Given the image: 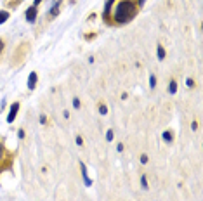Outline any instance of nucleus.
<instances>
[{
  "mask_svg": "<svg viewBox=\"0 0 203 201\" xmlns=\"http://www.w3.org/2000/svg\"><path fill=\"white\" fill-rule=\"evenodd\" d=\"M2 50H3V40L0 38V54H2Z\"/></svg>",
  "mask_w": 203,
  "mask_h": 201,
  "instance_id": "nucleus-25",
  "label": "nucleus"
},
{
  "mask_svg": "<svg viewBox=\"0 0 203 201\" xmlns=\"http://www.w3.org/2000/svg\"><path fill=\"white\" fill-rule=\"evenodd\" d=\"M186 85H188V88H195V85H196V83H195V80H193V78H188V80H186Z\"/></svg>",
  "mask_w": 203,
  "mask_h": 201,
  "instance_id": "nucleus-17",
  "label": "nucleus"
},
{
  "mask_svg": "<svg viewBox=\"0 0 203 201\" xmlns=\"http://www.w3.org/2000/svg\"><path fill=\"white\" fill-rule=\"evenodd\" d=\"M19 102H12L10 104V109H9V115H7V123H12L14 120H16V116H17V113H19Z\"/></svg>",
  "mask_w": 203,
  "mask_h": 201,
  "instance_id": "nucleus-3",
  "label": "nucleus"
},
{
  "mask_svg": "<svg viewBox=\"0 0 203 201\" xmlns=\"http://www.w3.org/2000/svg\"><path fill=\"white\" fill-rule=\"evenodd\" d=\"M141 187H142L144 191H148V189H149V182H148V177H146L144 174L141 175Z\"/></svg>",
  "mask_w": 203,
  "mask_h": 201,
  "instance_id": "nucleus-12",
  "label": "nucleus"
},
{
  "mask_svg": "<svg viewBox=\"0 0 203 201\" xmlns=\"http://www.w3.org/2000/svg\"><path fill=\"white\" fill-rule=\"evenodd\" d=\"M139 12V3L137 0H120L115 7L113 17H115V24H127L130 23Z\"/></svg>",
  "mask_w": 203,
  "mask_h": 201,
  "instance_id": "nucleus-1",
  "label": "nucleus"
},
{
  "mask_svg": "<svg viewBox=\"0 0 203 201\" xmlns=\"http://www.w3.org/2000/svg\"><path fill=\"white\" fill-rule=\"evenodd\" d=\"M57 2H61V0H57Z\"/></svg>",
  "mask_w": 203,
  "mask_h": 201,
  "instance_id": "nucleus-27",
  "label": "nucleus"
},
{
  "mask_svg": "<svg viewBox=\"0 0 203 201\" xmlns=\"http://www.w3.org/2000/svg\"><path fill=\"white\" fill-rule=\"evenodd\" d=\"M149 88L151 90L156 88V75L155 73H149Z\"/></svg>",
  "mask_w": 203,
  "mask_h": 201,
  "instance_id": "nucleus-11",
  "label": "nucleus"
},
{
  "mask_svg": "<svg viewBox=\"0 0 203 201\" xmlns=\"http://www.w3.org/2000/svg\"><path fill=\"white\" fill-rule=\"evenodd\" d=\"M24 17H26V23L33 24V23L36 21V17H38V7H35V5L28 7V9L24 10Z\"/></svg>",
  "mask_w": 203,
  "mask_h": 201,
  "instance_id": "nucleus-2",
  "label": "nucleus"
},
{
  "mask_svg": "<svg viewBox=\"0 0 203 201\" xmlns=\"http://www.w3.org/2000/svg\"><path fill=\"white\" fill-rule=\"evenodd\" d=\"M137 3H139V7H141V5L144 3V0H137Z\"/></svg>",
  "mask_w": 203,
  "mask_h": 201,
  "instance_id": "nucleus-26",
  "label": "nucleus"
},
{
  "mask_svg": "<svg viewBox=\"0 0 203 201\" xmlns=\"http://www.w3.org/2000/svg\"><path fill=\"white\" fill-rule=\"evenodd\" d=\"M36 82H38V73H36V71H31L30 76H28V88L33 90V88L36 87Z\"/></svg>",
  "mask_w": 203,
  "mask_h": 201,
  "instance_id": "nucleus-4",
  "label": "nucleus"
},
{
  "mask_svg": "<svg viewBox=\"0 0 203 201\" xmlns=\"http://www.w3.org/2000/svg\"><path fill=\"white\" fill-rule=\"evenodd\" d=\"M156 57H158V61H163V59L167 57V50H165V47H163L162 43L156 45Z\"/></svg>",
  "mask_w": 203,
  "mask_h": 201,
  "instance_id": "nucleus-6",
  "label": "nucleus"
},
{
  "mask_svg": "<svg viewBox=\"0 0 203 201\" xmlns=\"http://www.w3.org/2000/svg\"><path fill=\"white\" fill-rule=\"evenodd\" d=\"M59 10H61V2H54V5L49 10V17H56L59 14Z\"/></svg>",
  "mask_w": 203,
  "mask_h": 201,
  "instance_id": "nucleus-7",
  "label": "nucleus"
},
{
  "mask_svg": "<svg viewBox=\"0 0 203 201\" xmlns=\"http://www.w3.org/2000/svg\"><path fill=\"white\" fill-rule=\"evenodd\" d=\"M73 108H75V109H80V108H82V101H80L78 97H73Z\"/></svg>",
  "mask_w": 203,
  "mask_h": 201,
  "instance_id": "nucleus-15",
  "label": "nucleus"
},
{
  "mask_svg": "<svg viewBox=\"0 0 203 201\" xmlns=\"http://www.w3.org/2000/svg\"><path fill=\"white\" fill-rule=\"evenodd\" d=\"M113 137H115L113 130H111V128H108V130H106V141H108V142H113Z\"/></svg>",
  "mask_w": 203,
  "mask_h": 201,
  "instance_id": "nucleus-14",
  "label": "nucleus"
},
{
  "mask_svg": "<svg viewBox=\"0 0 203 201\" xmlns=\"http://www.w3.org/2000/svg\"><path fill=\"white\" fill-rule=\"evenodd\" d=\"M97 111H99V115H101V116H106V115H108V106H106L104 102H99Z\"/></svg>",
  "mask_w": 203,
  "mask_h": 201,
  "instance_id": "nucleus-10",
  "label": "nucleus"
},
{
  "mask_svg": "<svg viewBox=\"0 0 203 201\" xmlns=\"http://www.w3.org/2000/svg\"><path fill=\"white\" fill-rule=\"evenodd\" d=\"M2 156H3V146H2V142H0V160H2Z\"/></svg>",
  "mask_w": 203,
  "mask_h": 201,
  "instance_id": "nucleus-23",
  "label": "nucleus"
},
{
  "mask_svg": "<svg viewBox=\"0 0 203 201\" xmlns=\"http://www.w3.org/2000/svg\"><path fill=\"white\" fill-rule=\"evenodd\" d=\"M75 142H76V146L82 147V146H83V137H82V135H76V137H75Z\"/></svg>",
  "mask_w": 203,
  "mask_h": 201,
  "instance_id": "nucleus-19",
  "label": "nucleus"
},
{
  "mask_svg": "<svg viewBox=\"0 0 203 201\" xmlns=\"http://www.w3.org/2000/svg\"><path fill=\"white\" fill-rule=\"evenodd\" d=\"M191 128H193V130H198V121H193V123H191Z\"/></svg>",
  "mask_w": 203,
  "mask_h": 201,
  "instance_id": "nucleus-22",
  "label": "nucleus"
},
{
  "mask_svg": "<svg viewBox=\"0 0 203 201\" xmlns=\"http://www.w3.org/2000/svg\"><path fill=\"white\" fill-rule=\"evenodd\" d=\"M80 170H82V177H83L85 186H87V187H89V186H92V180L89 179V174H87V165H85L83 161H80Z\"/></svg>",
  "mask_w": 203,
  "mask_h": 201,
  "instance_id": "nucleus-5",
  "label": "nucleus"
},
{
  "mask_svg": "<svg viewBox=\"0 0 203 201\" xmlns=\"http://www.w3.org/2000/svg\"><path fill=\"white\" fill-rule=\"evenodd\" d=\"M162 139H163L165 142H169V144H170V142L174 141V132H172V130H165V132L162 134Z\"/></svg>",
  "mask_w": 203,
  "mask_h": 201,
  "instance_id": "nucleus-8",
  "label": "nucleus"
},
{
  "mask_svg": "<svg viewBox=\"0 0 203 201\" xmlns=\"http://www.w3.org/2000/svg\"><path fill=\"white\" fill-rule=\"evenodd\" d=\"M123 149H125V146H123V142H118V144H116V151H118V153H122Z\"/></svg>",
  "mask_w": 203,
  "mask_h": 201,
  "instance_id": "nucleus-21",
  "label": "nucleus"
},
{
  "mask_svg": "<svg viewBox=\"0 0 203 201\" xmlns=\"http://www.w3.org/2000/svg\"><path fill=\"white\" fill-rule=\"evenodd\" d=\"M169 94L170 95H174V94H177V82L172 78L170 80V83H169Z\"/></svg>",
  "mask_w": 203,
  "mask_h": 201,
  "instance_id": "nucleus-9",
  "label": "nucleus"
},
{
  "mask_svg": "<svg viewBox=\"0 0 203 201\" xmlns=\"http://www.w3.org/2000/svg\"><path fill=\"white\" fill-rule=\"evenodd\" d=\"M40 2H42V0H33V5H35V7H38V5H40Z\"/></svg>",
  "mask_w": 203,
  "mask_h": 201,
  "instance_id": "nucleus-24",
  "label": "nucleus"
},
{
  "mask_svg": "<svg viewBox=\"0 0 203 201\" xmlns=\"http://www.w3.org/2000/svg\"><path fill=\"white\" fill-rule=\"evenodd\" d=\"M139 161H141V165H148V163H149V156H148V154H141Z\"/></svg>",
  "mask_w": 203,
  "mask_h": 201,
  "instance_id": "nucleus-16",
  "label": "nucleus"
},
{
  "mask_svg": "<svg viewBox=\"0 0 203 201\" xmlns=\"http://www.w3.org/2000/svg\"><path fill=\"white\" fill-rule=\"evenodd\" d=\"M38 121H40V125H45V123H47V116H45V115H40Z\"/></svg>",
  "mask_w": 203,
  "mask_h": 201,
  "instance_id": "nucleus-20",
  "label": "nucleus"
},
{
  "mask_svg": "<svg viewBox=\"0 0 203 201\" xmlns=\"http://www.w3.org/2000/svg\"><path fill=\"white\" fill-rule=\"evenodd\" d=\"M9 17H10V12L9 10H0V24H3Z\"/></svg>",
  "mask_w": 203,
  "mask_h": 201,
  "instance_id": "nucleus-13",
  "label": "nucleus"
},
{
  "mask_svg": "<svg viewBox=\"0 0 203 201\" xmlns=\"http://www.w3.org/2000/svg\"><path fill=\"white\" fill-rule=\"evenodd\" d=\"M17 137H19V141H23V139L26 137V132H24V128H19V130H17Z\"/></svg>",
  "mask_w": 203,
  "mask_h": 201,
  "instance_id": "nucleus-18",
  "label": "nucleus"
}]
</instances>
